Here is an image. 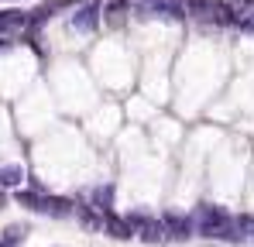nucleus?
I'll list each match as a JSON object with an SVG mask.
<instances>
[{
    "instance_id": "12",
    "label": "nucleus",
    "mask_w": 254,
    "mask_h": 247,
    "mask_svg": "<svg viewBox=\"0 0 254 247\" xmlns=\"http://www.w3.org/2000/svg\"><path fill=\"white\" fill-rule=\"evenodd\" d=\"M3 48H10V41H3V38H0V52H3Z\"/></svg>"
},
{
    "instance_id": "10",
    "label": "nucleus",
    "mask_w": 254,
    "mask_h": 247,
    "mask_svg": "<svg viewBox=\"0 0 254 247\" xmlns=\"http://www.w3.org/2000/svg\"><path fill=\"white\" fill-rule=\"evenodd\" d=\"M110 203H114V185H100V189H93V206H96L100 213H110Z\"/></svg>"
},
{
    "instance_id": "8",
    "label": "nucleus",
    "mask_w": 254,
    "mask_h": 247,
    "mask_svg": "<svg viewBox=\"0 0 254 247\" xmlns=\"http://www.w3.org/2000/svg\"><path fill=\"white\" fill-rule=\"evenodd\" d=\"M72 199H59V196H45V206L42 213H48V216H72Z\"/></svg>"
},
{
    "instance_id": "5",
    "label": "nucleus",
    "mask_w": 254,
    "mask_h": 247,
    "mask_svg": "<svg viewBox=\"0 0 254 247\" xmlns=\"http://www.w3.org/2000/svg\"><path fill=\"white\" fill-rule=\"evenodd\" d=\"M162 223H165V230H169V241H172V237H175V241H186V237H192V220H189V216L169 213Z\"/></svg>"
},
{
    "instance_id": "2",
    "label": "nucleus",
    "mask_w": 254,
    "mask_h": 247,
    "mask_svg": "<svg viewBox=\"0 0 254 247\" xmlns=\"http://www.w3.org/2000/svg\"><path fill=\"white\" fill-rule=\"evenodd\" d=\"M127 220L134 227V237H141L144 244H165L169 241V230L162 220H155V216H127Z\"/></svg>"
},
{
    "instance_id": "4",
    "label": "nucleus",
    "mask_w": 254,
    "mask_h": 247,
    "mask_svg": "<svg viewBox=\"0 0 254 247\" xmlns=\"http://www.w3.org/2000/svg\"><path fill=\"white\" fill-rule=\"evenodd\" d=\"M96 21H100V3H96V0L86 3V7H79V10L72 14V28H76V31H93Z\"/></svg>"
},
{
    "instance_id": "11",
    "label": "nucleus",
    "mask_w": 254,
    "mask_h": 247,
    "mask_svg": "<svg viewBox=\"0 0 254 247\" xmlns=\"http://www.w3.org/2000/svg\"><path fill=\"white\" fill-rule=\"evenodd\" d=\"M14 199L24 206V209H35V213H42V206H45V192H17Z\"/></svg>"
},
{
    "instance_id": "6",
    "label": "nucleus",
    "mask_w": 254,
    "mask_h": 247,
    "mask_svg": "<svg viewBox=\"0 0 254 247\" xmlns=\"http://www.w3.org/2000/svg\"><path fill=\"white\" fill-rule=\"evenodd\" d=\"M24 179H28V175H24L21 165H3V168H0V192H3V189H17Z\"/></svg>"
},
{
    "instance_id": "7",
    "label": "nucleus",
    "mask_w": 254,
    "mask_h": 247,
    "mask_svg": "<svg viewBox=\"0 0 254 247\" xmlns=\"http://www.w3.org/2000/svg\"><path fill=\"white\" fill-rule=\"evenodd\" d=\"M28 28V14H21V10H3L0 14V35H7V31H24Z\"/></svg>"
},
{
    "instance_id": "9",
    "label": "nucleus",
    "mask_w": 254,
    "mask_h": 247,
    "mask_svg": "<svg viewBox=\"0 0 254 247\" xmlns=\"http://www.w3.org/2000/svg\"><path fill=\"white\" fill-rule=\"evenodd\" d=\"M182 3V14H192V17H210L213 0H179Z\"/></svg>"
},
{
    "instance_id": "3",
    "label": "nucleus",
    "mask_w": 254,
    "mask_h": 247,
    "mask_svg": "<svg viewBox=\"0 0 254 247\" xmlns=\"http://www.w3.org/2000/svg\"><path fill=\"white\" fill-rule=\"evenodd\" d=\"M103 230H107L110 237H117V241H130V237H134L130 220H127V216H117V213H107V216H103Z\"/></svg>"
},
{
    "instance_id": "1",
    "label": "nucleus",
    "mask_w": 254,
    "mask_h": 247,
    "mask_svg": "<svg viewBox=\"0 0 254 247\" xmlns=\"http://www.w3.org/2000/svg\"><path fill=\"white\" fill-rule=\"evenodd\" d=\"M227 227H230V216L216 206H199L192 216V234H203V237H227Z\"/></svg>"
}]
</instances>
